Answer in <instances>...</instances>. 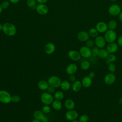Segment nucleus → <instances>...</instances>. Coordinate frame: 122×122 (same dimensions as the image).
Returning <instances> with one entry per match:
<instances>
[{"mask_svg": "<svg viewBox=\"0 0 122 122\" xmlns=\"http://www.w3.org/2000/svg\"><path fill=\"white\" fill-rule=\"evenodd\" d=\"M31 122H41V121H40V120H37V119H34V120H33Z\"/></svg>", "mask_w": 122, "mask_h": 122, "instance_id": "nucleus-46", "label": "nucleus"}, {"mask_svg": "<svg viewBox=\"0 0 122 122\" xmlns=\"http://www.w3.org/2000/svg\"><path fill=\"white\" fill-rule=\"evenodd\" d=\"M0 5L3 9H7L9 7L10 3L8 1L5 0L1 3Z\"/></svg>", "mask_w": 122, "mask_h": 122, "instance_id": "nucleus-38", "label": "nucleus"}, {"mask_svg": "<svg viewBox=\"0 0 122 122\" xmlns=\"http://www.w3.org/2000/svg\"><path fill=\"white\" fill-rule=\"evenodd\" d=\"M11 102V95L5 90H0V102L4 104H8Z\"/></svg>", "mask_w": 122, "mask_h": 122, "instance_id": "nucleus-4", "label": "nucleus"}, {"mask_svg": "<svg viewBox=\"0 0 122 122\" xmlns=\"http://www.w3.org/2000/svg\"><path fill=\"white\" fill-rule=\"evenodd\" d=\"M100 49L95 46L92 48L91 49V51H92V56L93 57H96L98 56L99 52Z\"/></svg>", "mask_w": 122, "mask_h": 122, "instance_id": "nucleus-33", "label": "nucleus"}, {"mask_svg": "<svg viewBox=\"0 0 122 122\" xmlns=\"http://www.w3.org/2000/svg\"><path fill=\"white\" fill-rule=\"evenodd\" d=\"M51 106L52 108L56 111L60 110L62 107V104L61 101L54 100L53 102L51 103Z\"/></svg>", "mask_w": 122, "mask_h": 122, "instance_id": "nucleus-23", "label": "nucleus"}, {"mask_svg": "<svg viewBox=\"0 0 122 122\" xmlns=\"http://www.w3.org/2000/svg\"><path fill=\"white\" fill-rule=\"evenodd\" d=\"M108 29L114 30L117 27V22L115 20H110L107 23Z\"/></svg>", "mask_w": 122, "mask_h": 122, "instance_id": "nucleus-27", "label": "nucleus"}, {"mask_svg": "<svg viewBox=\"0 0 122 122\" xmlns=\"http://www.w3.org/2000/svg\"><path fill=\"white\" fill-rule=\"evenodd\" d=\"M2 30L6 35L9 36H12L16 34L17 30L16 28L13 24L7 22L3 25Z\"/></svg>", "mask_w": 122, "mask_h": 122, "instance_id": "nucleus-1", "label": "nucleus"}, {"mask_svg": "<svg viewBox=\"0 0 122 122\" xmlns=\"http://www.w3.org/2000/svg\"><path fill=\"white\" fill-rule=\"evenodd\" d=\"M64 93L62 91H58L54 92L53 94V97L54 100L61 101L64 98Z\"/></svg>", "mask_w": 122, "mask_h": 122, "instance_id": "nucleus-26", "label": "nucleus"}, {"mask_svg": "<svg viewBox=\"0 0 122 122\" xmlns=\"http://www.w3.org/2000/svg\"><path fill=\"white\" fill-rule=\"evenodd\" d=\"M82 86L85 88H88L90 87L92 83V81L91 78H90L88 76L84 77L81 81Z\"/></svg>", "mask_w": 122, "mask_h": 122, "instance_id": "nucleus-17", "label": "nucleus"}, {"mask_svg": "<svg viewBox=\"0 0 122 122\" xmlns=\"http://www.w3.org/2000/svg\"><path fill=\"white\" fill-rule=\"evenodd\" d=\"M109 54V53L108 52V51H107L106 49L102 48V49H100L98 56L101 59H106L107 58Z\"/></svg>", "mask_w": 122, "mask_h": 122, "instance_id": "nucleus-24", "label": "nucleus"}, {"mask_svg": "<svg viewBox=\"0 0 122 122\" xmlns=\"http://www.w3.org/2000/svg\"><path fill=\"white\" fill-rule=\"evenodd\" d=\"M21 100L20 97L18 95H13L11 96V102H15V103H17L20 102Z\"/></svg>", "mask_w": 122, "mask_h": 122, "instance_id": "nucleus-37", "label": "nucleus"}, {"mask_svg": "<svg viewBox=\"0 0 122 122\" xmlns=\"http://www.w3.org/2000/svg\"><path fill=\"white\" fill-rule=\"evenodd\" d=\"M89 120V117L87 114H83L81 115L79 119V122H88Z\"/></svg>", "mask_w": 122, "mask_h": 122, "instance_id": "nucleus-32", "label": "nucleus"}, {"mask_svg": "<svg viewBox=\"0 0 122 122\" xmlns=\"http://www.w3.org/2000/svg\"><path fill=\"white\" fill-rule=\"evenodd\" d=\"M37 12L40 15H46L49 11L48 7L43 4H40L36 7Z\"/></svg>", "mask_w": 122, "mask_h": 122, "instance_id": "nucleus-14", "label": "nucleus"}, {"mask_svg": "<svg viewBox=\"0 0 122 122\" xmlns=\"http://www.w3.org/2000/svg\"><path fill=\"white\" fill-rule=\"evenodd\" d=\"M111 1H113V2H114V1H117V0H110Z\"/></svg>", "mask_w": 122, "mask_h": 122, "instance_id": "nucleus-50", "label": "nucleus"}, {"mask_svg": "<svg viewBox=\"0 0 122 122\" xmlns=\"http://www.w3.org/2000/svg\"><path fill=\"white\" fill-rule=\"evenodd\" d=\"M42 112L44 114L49 113L51 111V108L49 105H44L42 107Z\"/></svg>", "mask_w": 122, "mask_h": 122, "instance_id": "nucleus-36", "label": "nucleus"}, {"mask_svg": "<svg viewBox=\"0 0 122 122\" xmlns=\"http://www.w3.org/2000/svg\"><path fill=\"white\" fill-rule=\"evenodd\" d=\"M71 122H79V121L76 120H74V121H71Z\"/></svg>", "mask_w": 122, "mask_h": 122, "instance_id": "nucleus-49", "label": "nucleus"}, {"mask_svg": "<svg viewBox=\"0 0 122 122\" xmlns=\"http://www.w3.org/2000/svg\"><path fill=\"white\" fill-rule=\"evenodd\" d=\"M106 59V62L108 64L110 63L115 61L116 60V56L114 54V53H109Z\"/></svg>", "mask_w": 122, "mask_h": 122, "instance_id": "nucleus-29", "label": "nucleus"}, {"mask_svg": "<svg viewBox=\"0 0 122 122\" xmlns=\"http://www.w3.org/2000/svg\"><path fill=\"white\" fill-rule=\"evenodd\" d=\"M90 62L88 61H82L80 65V67L83 71H86L88 70L90 68Z\"/></svg>", "mask_w": 122, "mask_h": 122, "instance_id": "nucleus-28", "label": "nucleus"}, {"mask_svg": "<svg viewBox=\"0 0 122 122\" xmlns=\"http://www.w3.org/2000/svg\"><path fill=\"white\" fill-rule=\"evenodd\" d=\"M2 26L3 25H2L0 23V31H1L2 30Z\"/></svg>", "mask_w": 122, "mask_h": 122, "instance_id": "nucleus-48", "label": "nucleus"}, {"mask_svg": "<svg viewBox=\"0 0 122 122\" xmlns=\"http://www.w3.org/2000/svg\"><path fill=\"white\" fill-rule=\"evenodd\" d=\"M2 10H3V9L2 8V7H1V5H0V13H1L2 12Z\"/></svg>", "mask_w": 122, "mask_h": 122, "instance_id": "nucleus-47", "label": "nucleus"}, {"mask_svg": "<svg viewBox=\"0 0 122 122\" xmlns=\"http://www.w3.org/2000/svg\"><path fill=\"white\" fill-rule=\"evenodd\" d=\"M49 86V85L48 81L45 80H41L38 83V87L41 91L47 90Z\"/></svg>", "mask_w": 122, "mask_h": 122, "instance_id": "nucleus-21", "label": "nucleus"}, {"mask_svg": "<svg viewBox=\"0 0 122 122\" xmlns=\"http://www.w3.org/2000/svg\"><path fill=\"white\" fill-rule=\"evenodd\" d=\"M20 0H10V2L12 3H16L18 2Z\"/></svg>", "mask_w": 122, "mask_h": 122, "instance_id": "nucleus-45", "label": "nucleus"}, {"mask_svg": "<svg viewBox=\"0 0 122 122\" xmlns=\"http://www.w3.org/2000/svg\"><path fill=\"white\" fill-rule=\"evenodd\" d=\"M117 43L119 46L122 47V35L120 36L117 39Z\"/></svg>", "mask_w": 122, "mask_h": 122, "instance_id": "nucleus-40", "label": "nucleus"}, {"mask_svg": "<svg viewBox=\"0 0 122 122\" xmlns=\"http://www.w3.org/2000/svg\"><path fill=\"white\" fill-rule=\"evenodd\" d=\"M47 91L48 93L52 94V93H54V92H55V88H54L52 86H49V87L48 88Z\"/></svg>", "mask_w": 122, "mask_h": 122, "instance_id": "nucleus-39", "label": "nucleus"}, {"mask_svg": "<svg viewBox=\"0 0 122 122\" xmlns=\"http://www.w3.org/2000/svg\"><path fill=\"white\" fill-rule=\"evenodd\" d=\"M108 11L110 15L115 17L119 15L122 11V9L121 6L116 4H114L109 6Z\"/></svg>", "mask_w": 122, "mask_h": 122, "instance_id": "nucleus-6", "label": "nucleus"}, {"mask_svg": "<svg viewBox=\"0 0 122 122\" xmlns=\"http://www.w3.org/2000/svg\"><path fill=\"white\" fill-rule=\"evenodd\" d=\"M121 9L122 10V4H121Z\"/></svg>", "mask_w": 122, "mask_h": 122, "instance_id": "nucleus-51", "label": "nucleus"}, {"mask_svg": "<svg viewBox=\"0 0 122 122\" xmlns=\"http://www.w3.org/2000/svg\"><path fill=\"white\" fill-rule=\"evenodd\" d=\"M78 70L77 65L73 63L69 64L66 67V71L69 75L75 74Z\"/></svg>", "mask_w": 122, "mask_h": 122, "instance_id": "nucleus-15", "label": "nucleus"}, {"mask_svg": "<svg viewBox=\"0 0 122 122\" xmlns=\"http://www.w3.org/2000/svg\"><path fill=\"white\" fill-rule=\"evenodd\" d=\"M90 37L89 32L84 30L80 31L77 34V39L81 42H86L89 39Z\"/></svg>", "mask_w": 122, "mask_h": 122, "instance_id": "nucleus-12", "label": "nucleus"}, {"mask_svg": "<svg viewBox=\"0 0 122 122\" xmlns=\"http://www.w3.org/2000/svg\"><path fill=\"white\" fill-rule=\"evenodd\" d=\"M118 18L121 22H122V11L120 13V14L118 15Z\"/></svg>", "mask_w": 122, "mask_h": 122, "instance_id": "nucleus-44", "label": "nucleus"}, {"mask_svg": "<svg viewBox=\"0 0 122 122\" xmlns=\"http://www.w3.org/2000/svg\"><path fill=\"white\" fill-rule=\"evenodd\" d=\"M119 46L117 43L115 42L108 43L107 45L106 50L109 53H114L118 50Z\"/></svg>", "mask_w": 122, "mask_h": 122, "instance_id": "nucleus-16", "label": "nucleus"}, {"mask_svg": "<svg viewBox=\"0 0 122 122\" xmlns=\"http://www.w3.org/2000/svg\"><path fill=\"white\" fill-rule=\"evenodd\" d=\"M95 45V42L94 41L91 40V39H89L86 41V46L88 47H89L90 49L92 48L93 47H94Z\"/></svg>", "mask_w": 122, "mask_h": 122, "instance_id": "nucleus-35", "label": "nucleus"}, {"mask_svg": "<svg viewBox=\"0 0 122 122\" xmlns=\"http://www.w3.org/2000/svg\"><path fill=\"white\" fill-rule=\"evenodd\" d=\"M98 31L95 28H92L89 30V34L90 36L95 38L98 36Z\"/></svg>", "mask_w": 122, "mask_h": 122, "instance_id": "nucleus-30", "label": "nucleus"}, {"mask_svg": "<svg viewBox=\"0 0 122 122\" xmlns=\"http://www.w3.org/2000/svg\"><path fill=\"white\" fill-rule=\"evenodd\" d=\"M94 42L95 46L99 49L103 48L105 46L106 43V41L104 37L102 36H98L96 37L95 38Z\"/></svg>", "mask_w": 122, "mask_h": 122, "instance_id": "nucleus-10", "label": "nucleus"}, {"mask_svg": "<svg viewBox=\"0 0 122 122\" xmlns=\"http://www.w3.org/2000/svg\"><path fill=\"white\" fill-rule=\"evenodd\" d=\"M44 114V113L42 112V111L36 110L34 112L33 116L34 119L40 120L41 122L45 116Z\"/></svg>", "mask_w": 122, "mask_h": 122, "instance_id": "nucleus-22", "label": "nucleus"}, {"mask_svg": "<svg viewBox=\"0 0 122 122\" xmlns=\"http://www.w3.org/2000/svg\"><path fill=\"white\" fill-rule=\"evenodd\" d=\"M53 95L48 92H43L41 96V100L44 105H50L54 101Z\"/></svg>", "mask_w": 122, "mask_h": 122, "instance_id": "nucleus-3", "label": "nucleus"}, {"mask_svg": "<svg viewBox=\"0 0 122 122\" xmlns=\"http://www.w3.org/2000/svg\"><path fill=\"white\" fill-rule=\"evenodd\" d=\"M69 81L71 82H74V81H76V77L75 76V75L74 74H72V75H70L69 76Z\"/></svg>", "mask_w": 122, "mask_h": 122, "instance_id": "nucleus-41", "label": "nucleus"}, {"mask_svg": "<svg viewBox=\"0 0 122 122\" xmlns=\"http://www.w3.org/2000/svg\"><path fill=\"white\" fill-rule=\"evenodd\" d=\"M36 1L40 4H43L46 2L48 0H36Z\"/></svg>", "mask_w": 122, "mask_h": 122, "instance_id": "nucleus-43", "label": "nucleus"}, {"mask_svg": "<svg viewBox=\"0 0 122 122\" xmlns=\"http://www.w3.org/2000/svg\"><path fill=\"white\" fill-rule=\"evenodd\" d=\"M68 55L70 59L73 61H78L81 57V55L79 51L75 50H71L69 51Z\"/></svg>", "mask_w": 122, "mask_h": 122, "instance_id": "nucleus-13", "label": "nucleus"}, {"mask_svg": "<svg viewBox=\"0 0 122 122\" xmlns=\"http://www.w3.org/2000/svg\"><path fill=\"white\" fill-rule=\"evenodd\" d=\"M55 50V45L51 42L48 43L44 47V51L47 54H52Z\"/></svg>", "mask_w": 122, "mask_h": 122, "instance_id": "nucleus-18", "label": "nucleus"}, {"mask_svg": "<svg viewBox=\"0 0 122 122\" xmlns=\"http://www.w3.org/2000/svg\"><path fill=\"white\" fill-rule=\"evenodd\" d=\"M95 76H96L95 73L94 72H93V71H91V72H90L89 73V75H88V76H89L90 78H91L92 79L94 78L95 77Z\"/></svg>", "mask_w": 122, "mask_h": 122, "instance_id": "nucleus-42", "label": "nucleus"}, {"mask_svg": "<svg viewBox=\"0 0 122 122\" xmlns=\"http://www.w3.org/2000/svg\"><path fill=\"white\" fill-rule=\"evenodd\" d=\"M71 84L70 82H69L68 81H61V89L64 91H69L70 88H71Z\"/></svg>", "mask_w": 122, "mask_h": 122, "instance_id": "nucleus-25", "label": "nucleus"}, {"mask_svg": "<svg viewBox=\"0 0 122 122\" xmlns=\"http://www.w3.org/2000/svg\"><path fill=\"white\" fill-rule=\"evenodd\" d=\"M47 81L49 86H52L55 88L60 87L61 82V79L59 77L54 75L49 77Z\"/></svg>", "mask_w": 122, "mask_h": 122, "instance_id": "nucleus-5", "label": "nucleus"}, {"mask_svg": "<svg viewBox=\"0 0 122 122\" xmlns=\"http://www.w3.org/2000/svg\"><path fill=\"white\" fill-rule=\"evenodd\" d=\"M116 79V76L113 74V73L109 72L104 76L103 81L106 84L111 85L115 82Z\"/></svg>", "mask_w": 122, "mask_h": 122, "instance_id": "nucleus-9", "label": "nucleus"}, {"mask_svg": "<svg viewBox=\"0 0 122 122\" xmlns=\"http://www.w3.org/2000/svg\"><path fill=\"white\" fill-rule=\"evenodd\" d=\"M108 69L110 72L113 73L115 71L116 69V66L113 62L110 63L108 64Z\"/></svg>", "mask_w": 122, "mask_h": 122, "instance_id": "nucleus-31", "label": "nucleus"}, {"mask_svg": "<svg viewBox=\"0 0 122 122\" xmlns=\"http://www.w3.org/2000/svg\"><path fill=\"white\" fill-rule=\"evenodd\" d=\"M79 116L78 112L74 110H68L65 113V116L66 119L69 121H72L76 120Z\"/></svg>", "mask_w": 122, "mask_h": 122, "instance_id": "nucleus-7", "label": "nucleus"}, {"mask_svg": "<svg viewBox=\"0 0 122 122\" xmlns=\"http://www.w3.org/2000/svg\"><path fill=\"white\" fill-rule=\"evenodd\" d=\"M27 6L32 9L35 8L36 7V0H27Z\"/></svg>", "mask_w": 122, "mask_h": 122, "instance_id": "nucleus-34", "label": "nucleus"}, {"mask_svg": "<svg viewBox=\"0 0 122 122\" xmlns=\"http://www.w3.org/2000/svg\"><path fill=\"white\" fill-rule=\"evenodd\" d=\"M82 87V84L81 81L78 80H76L74 82H72L71 88L72 89V90L74 92H78L80 91Z\"/></svg>", "mask_w": 122, "mask_h": 122, "instance_id": "nucleus-19", "label": "nucleus"}, {"mask_svg": "<svg viewBox=\"0 0 122 122\" xmlns=\"http://www.w3.org/2000/svg\"><path fill=\"white\" fill-rule=\"evenodd\" d=\"M95 28L98 32L101 33H105L108 30L107 24L104 21L98 22L96 25Z\"/></svg>", "mask_w": 122, "mask_h": 122, "instance_id": "nucleus-11", "label": "nucleus"}, {"mask_svg": "<svg viewBox=\"0 0 122 122\" xmlns=\"http://www.w3.org/2000/svg\"><path fill=\"white\" fill-rule=\"evenodd\" d=\"M104 38L106 42L109 43L114 42L117 39V34L114 30L108 29L104 35Z\"/></svg>", "mask_w": 122, "mask_h": 122, "instance_id": "nucleus-2", "label": "nucleus"}, {"mask_svg": "<svg viewBox=\"0 0 122 122\" xmlns=\"http://www.w3.org/2000/svg\"><path fill=\"white\" fill-rule=\"evenodd\" d=\"M79 52L81 57L84 58H90L92 56L91 49L86 46H82L79 50Z\"/></svg>", "mask_w": 122, "mask_h": 122, "instance_id": "nucleus-8", "label": "nucleus"}, {"mask_svg": "<svg viewBox=\"0 0 122 122\" xmlns=\"http://www.w3.org/2000/svg\"><path fill=\"white\" fill-rule=\"evenodd\" d=\"M64 106L68 110H71L74 109L75 104L73 100L71 99H68L64 102Z\"/></svg>", "mask_w": 122, "mask_h": 122, "instance_id": "nucleus-20", "label": "nucleus"}]
</instances>
